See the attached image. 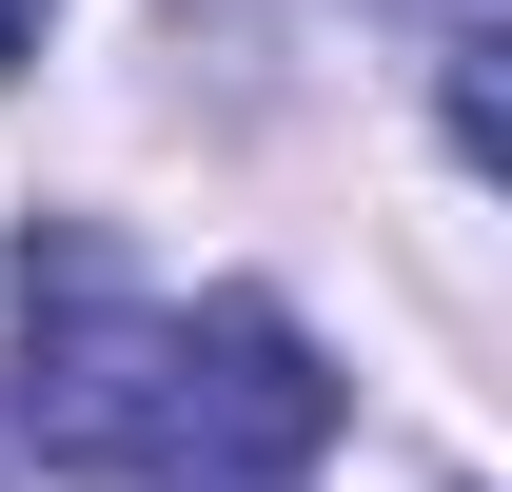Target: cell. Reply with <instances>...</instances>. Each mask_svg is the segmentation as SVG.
Listing matches in <instances>:
<instances>
[{"label": "cell", "mask_w": 512, "mask_h": 492, "mask_svg": "<svg viewBox=\"0 0 512 492\" xmlns=\"http://www.w3.org/2000/svg\"><path fill=\"white\" fill-rule=\"evenodd\" d=\"M178 433V315L119 276L99 217H20V453L79 492H158Z\"/></svg>", "instance_id": "obj_1"}, {"label": "cell", "mask_w": 512, "mask_h": 492, "mask_svg": "<svg viewBox=\"0 0 512 492\" xmlns=\"http://www.w3.org/2000/svg\"><path fill=\"white\" fill-rule=\"evenodd\" d=\"M20 60H40V0H0V79H20Z\"/></svg>", "instance_id": "obj_2"}]
</instances>
